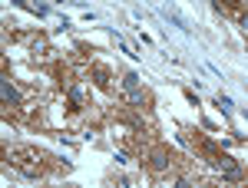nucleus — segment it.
Masks as SVG:
<instances>
[{
    "mask_svg": "<svg viewBox=\"0 0 248 188\" xmlns=\"http://www.w3.org/2000/svg\"><path fill=\"white\" fill-rule=\"evenodd\" d=\"M70 99H73V102H83V89H79V86H70Z\"/></svg>",
    "mask_w": 248,
    "mask_h": 188,
    "instance_id": "obj_5",
    "label": "nucleus"
},
{
    "mask_svg": "<svg viewBox=\"0 0 248 188\" xmlns=\"http://www.w3.org/2000/svg\"><path fill=\"white\" fill-rule=\"evenodd\" d=\"M96 79H99V86H106V83H109V73H106V70H96Z\"/></svg>",
    "mask_w": 248,
    "mask_h": 188,
    "instance_id": "obj_6",
    "label": "nucleus"
},
{
    "mask_svg": "<svg viewBox=\"0 0 248 188\" xmlns=\"http://www.w3.org/2000/svg\"><path fill=\"white\" fill-rule=\"evenodd\" d=\"M225 3H235V0H225Z\"/></svg>",
    "mask_w": 248,
    "mask_h": 188,
    "instance_id": "obj_8",
    "label": "nucleus"
},
{
    "mask_svg": "<svg viewBox=\"0 0 248 188\" xmlns=\"http://www.w3.org/2000/svg\"><path fill=\"white\" fill-rule=\"evenodd\" d=\"M169 162H172V159H169V152H166V149H153V152H149V165H153L155 172H162Z\"/></svg>",
    "mask_w": 248,
    "mask_h": 188,
    "instance_id": "obj_3",
    "label": "nucleus"
},
{
    "mask_svg": "<svg viewBox=\"0 0 248 188\" xmlns=\"http://www.w3.org/2000/svg\"><path fill=\"white\" fill-rule=\"evenodd\" d=\"M238 23H242V30H248V14H242V17H238Z\"/></svg>",
    "mask_w": 248,
    "mask_h": 188,
    "instance_id": "obj_7",
    "label": "nucleus"
},
{
    "mask_svg": "<svg viewBox=\"0 0 248 188\" xmlns=\"http://www.w3.org/2000/svg\"><path fill=\"white\" fill-rule=\"evenodd\" d=\"M123 89H126V99H129V106H142V89H139V76L136 73H126L123 76Z\"/></svg>",
    "mask_w": 248,
    "mask_h": 188,
    "instance_id": "obj_1",
    "label": "nucleus"
},
{
    "mask_svg": "<svg viewBox=\"0 0 248 188\" xmlns=\"http://www.w3.org/2000/svg\"><path fill=\"white\" fill-rule=\"evenodd\" d=\"M212 165L222 172L225 178H242V169L235 165V159H229V155H215V159H212Z\"/></svg>",
    "mask_w": 248,
    "mask_h": 188,
    "instance_id": "obj_2",
    "label": "nucleus"
},
{
    "mask_svg": "<svg viewBox=\"0 0 248 188\" xmlns=\"http://www.w3.org/2000/svg\"><path fill=\"white\" fill-rule=\"evenodd\" d=\"M0 96H3V102H17V99H20L17 86H14L10 79H3V83H0Z\"/></svg>",
    "mask_w": 248,
    "mask_h": 188,
    "instance_id": "obj_4",
    "label": "nucleus"
}]
</instances>
